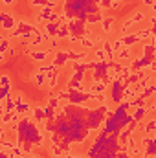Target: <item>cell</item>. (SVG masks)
I'll use <instances>...</instances> for the list:
<instances>
[{"mask_svg": "<svg viewBox=\"0 0 156 158\" xmlns=\"http://www.w3.org/2000/svg\"><path fill=\"white\" fill-rule=\"evenodd\" d=\"M0 4H2V6H13L15 0H0Z\"/></svg>", "mask_w": 156, "mask_h": 158, "instance_id": "cell-11", "label": "cell"}, {"mask_svg": "<svg viewBox=\"0 0 156 158\" xmlns=\"http://www.w3.org/2000/svg\"><path fill=\"white\" fill-rule=\"evenodd\" d=\"M50 55H51V50L50 48H39V50H33L31 53H30V57L35 61V63H48V59H50Z\"/></svg>", "mask_w": 156, "mask_h": 158, "instance_id": "cell-2", "label": "cell"}, {"mask_svg": "<svg viewBox=\"0 0 156 158\" xmlns=\"http://www.w3.org/2000/svg\"><path fill=\"white\" fill-rule=\"evenodd\" d=\"M57 85H59V68H53L46 74V86L50 90H53Z\"/></svg>", "mask_w": 156, "mask_h": 158, "instance_id": "cell-5", "label": "cell"}, {"mask_svg": "<svg viewBox=\"0 0 156 158\" xmlns=\"http://www.w3.org/2000/svg\"><path fill=\"white\" fill-rule=\"evenodd\" d=\"M48 151H50V156L51 158H61V155L64 153V151L61 149V145H57V143H50V145H48Z\"/></svg>", "mask_w": 156, "mask_h": 158, "instance_id": "cell-7", "label": "cell"}, {"mask_svg": "<svg viewBox=\"0 0 156 158\" xmlns=\"http://www.w3.org/2000/svg\"><path fill=\"white\" fill-rule=\"evenodd\" d=\"M0 85H2V86H11V77L0 74Z\"/></svg>", "mask_w": 156, "mask_h": 158, "instance_id": "cell-9", "label": "cell"}, {"mask_svg": "<svg viewBox=\"0 0 156 158\" xmlns=\"http://www.w3.org/2000/svg\"><path fill=\"white\" fill-rule=\"evenodd\" d=\"M30 4H31V6H35V7H42V6H44V4H46V0H30Z\"/></svg>", "mask_w": 156, "mask_h": 158, "instance_id": "cell-10", "label": "cell"}, {"mask_svg": "<svg viewBox=\"0 0 156 158\" xmlns=\"http://www.w3.org/2000/svg\"><path fill=\"white\" fill-rule=\"evenodd\" d=\"M31 109H33V105H31L28 99H22V101L15 103V112H17L18 116H30V114H31Z\"/></svg>", "mask_w": 156, "mask_h": 158, "instance_id": "cell-3", "label": "cell"}, {"mask_svg": "<svg viewBox=\"0 0 156 158\" xmlns=\"http://www.w3.org/2000/svg\"><path fill=\"white\" fill-rule=\"evenodd\" d=\"M31 81H33L37 86H46V74L33 72V74H31Z\"/></svg>", "mask_w": 156, "mask_h": 158, "instance_id": "cell-6", "label": "cell"}, {"mask_svg": "<svg viewBox=\"0 0 156 158\" xmlns=\"http://www.w3.org/2000/svg\"><path fill=\"white\" fill-rule=\"evenodd\" d=\"M129 20H130V24L132 26H138V24H142L143 26V20L147 19V11L145 9H136V11H132V15L130 17H127Z\"/></svg>", "mask_w": 156, "mask_h": 158, "instance_id": "cell-4", "label": "cell"}, {"mask_svg": "<svg viewBox=\"0 0 156 158\" xmlns=\"http://www.w3.org/2000/svg\"><path fill=\"white\" fill-rule=\"evenodd\" d=\"M11 92V86H0V101H4Z\"/></svg>", "mask_w": 156, "mask_h": 158, "instance_id": "cell-8", "label": "cell"}, {"mask_svg": "<svg viewBox=\"0 0 156 158\" xmlns=\"http://www.w3.org/2000/svg\"><path fill=\"white\" fill-rule=\"evenodd\" d=\"M116 17L114 15H103V19H101V22H99V26H101V31H103V35L107 37V35H112L114 33V30H116Z\"/></svg>", "mask_w": 156, "mask_h": 158, "instance_id": "cell-1", "label": "cell"}]
</instances>
